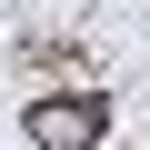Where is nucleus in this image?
<instances>
[{
	"label": "nucleus",
	"mask_w": 150,
	"mask_h": 150,
	"mask_svg": "<svg viewBox=\"0 0 150 150\" xmlns=\"http://www.w3.org/2000/svg\"><path fill=\"white\" fill-rule=\"evenodd\" d=\"M20 130H30V150H90L110 130V90H40L20 110Z\"/></svg>",
	"instance_id": "obj_1"
}]
</instances>
